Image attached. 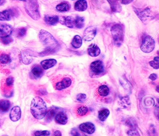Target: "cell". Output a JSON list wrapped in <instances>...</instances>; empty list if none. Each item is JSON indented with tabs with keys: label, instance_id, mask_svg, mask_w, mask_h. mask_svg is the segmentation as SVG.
I'll use <instances>...</instances> for the list:
<instances>
[{
	"label": "cell",
	"instance_id": "1",
	"mask_svg": "<svg viewBox=\"0 0 159 136\" xmlns=\"http://www.w3.org/2000/svg\"><path fill=\"white\" fill-rule=\"evenodd\" d=\"M31 112L34 117L36 119L40 120L46 115L47 107L45 102L39 97L33 98L30 105Z\"/></svg>",
	"mask_w": 159,
	"mask_h": 136
},
{
	"label": "cell",
	"instance_id": "2",
	"mask_svg": "<svg viewBox=\"0 0 159 136\" xmlns=\"http://www.w3.org/2000/svg\"><path fill=\"white\" fill-rule=\"evenodd\" d=\"M39 36L42 44L46 47V53L54 52L58 46V43L56 39L49 32L43 29L40 30Z\"/></svg>",
	"mask_w": 159,
	"mask_h": 136
},
{
	"label": "cell",
	"instance_id": "3",
	"mask_svg": "<svg viewBox=\"0 0 159 136\" xmlns=\"http://www.w3.org/2000/svg\"><path fill=\"white\" fill-rule=\"evenodd\" d=\"M24 5L26 13L33 20H39L40 18L39 6L37 0H25Z\"/></svg>",
	"mask_w": 159,
	"mask_h": 136
},
{
	"label": "cell",
	"instance_id": "4",
	"mask_svg": "<svg viewBox=\"0 0 159 136\" xmlns=\"http://www.w3.org/2000/svg\"><path fill=\"white\" fill-rule=\"evenodd\" d=\"M111 31L114 44L116 47H120L124 40V26L120 24H115L111 27Z\"/></svg>",
	"mask_w": 159,
	"mask_h": 136
},
{
	"label": "cell",
	"instance_id": "5",
	"mask_svg": "<svg viewBox=\"0 0 159 136\" xmlns=\"http://www.w3.org/2000/svg\"><path fill=\"white\" fill-rule=\"evenodd\" d=\"M61 22L70 28H76L81 29L84 25V19L83 17L79 16H68L64 17Z\"/></svg>",
	"mask_w": 159,
	"mask_h": 136
},
{
	"label": "cell",
	"instance_id": "6",
	"mask_svg": "<svg viewBox=\"0 0 159 136\" xmlns=\"http://www.w3.org/2000/svg\"><path fill=\"white\" fill-rule=\"evenodd\" d=\"M134 10L138 17L143 22H146L154 18L148 7L144 9L134 7Z\"/></svg>",
	"mask_w": 159,
	"mask_h": 136
},
{
	"label": "cell",
	"instance_id": "7",
	"mask_svg": "<svg viewBox=\"0 0 159 136\" xmlns=\"http://www.w3.org/2000/svg\"><path fill=\"white\" fill-rule=\"evenodd\" d=\"M19 14L17 8L11 7L0 12V20H10L13 18L18 16Z\"/></svg>",
	"mask_w": 159,
	"mask_h": 136
},
{
	"label": "cell",
	"instance_id": "8",
	"mask_svg": "<svg viewBox=\"0 0 159 136\" xmlns=\"http://www.w3.org/2000/svg\"><path fill=\"white\" fill-rule=\"evenodd\" d=\"M155 47V42L153 39L150 36H146L143 39L140 46L141 50L145 53L152 52Z\"/></svg>",
	"mask_w": 159,
	"mask_h": 136
},
{
	"label": "cell",
	"instance_id": "9",
	"mask_svg": "<svg viewBox=\"0 0 159 136\" xmlns=\"http://www.w3.org/2000/svg\"><path fill=\"white\" fill-rule=\"evenodd\" d=\"M91 74L94 76H98L102 74L104 71L103 62L100 60L92 62L90 66Z\"/></svg>",
	"mask_w": 159,
	"mask_h": 136
},
{
	"label": "cell",
	"instance_id": "10",
	"mask_svg": "<svg viewBox=\"0 0 159 136\" xmlns=\"http://www.w3.org/2000/svg\"><path fill=\"white\" fill-rule=\"evenodd\" d=\"M13 29L9 24L0 22V38L10 36Z\"/></svg>",
	"mask_w": 159,
	"mask_h": 136
},
{
	"label": "cell",
	"instance_id": "11",
	"mask_svg": "<svg viewBox=\"0 0 159 136\" xmlns=\"http://www.w3.org/2000/svg\"><path fill=\"white\" fill-rule=\"evenodd\" d=\"M43 74V70L38 64L34 66L30 73V77L32 79H37L41 78Z\"/></svg>",
	"mask_w": 159,
	"mask_h": 136
},
{
	"label": "cell",
	"instance_id": "12",
	"mask_svg": "<svg viewBox=\"0 0 159 136\" xmlns=\"http://www.w3.org/2000/svg\"><path fill=\"white\" fill-rule=\"evenodd\" d=\"M96 29L93 26L86 28L83 34V39L87 41H90L93 39L96 34Z\"/></svg>",
	"mask_w": 159,
	"mask_h": 136
},
{
	"label": "cell",
	"instance_id": "13",
	"mask_svg": "<svg viewBox=\"0 0 159 136\" xmlns=\"http://www.w3.org/2000/svg\"><path fill=\"white\" fill-rule=\"evenodd\" d=\"M80 130L89 134H92L95 131L94 125L90 122H86L80 124L79 126Z\"/></svg>",
	"mask_w": 159,
	"mask_h": 136
},
{
	"label": "cell",
	"instance_id": "14",
	"mask_svg": "<svg viewBox=\"0 0 159 136\" xmlns=\"http://www.w3.org/2000/svg\"><path fill=\"white\" fill-rule=\"evenodd\" d=\"M71 83V80L70 78L65 77L61 81L57 83L55 87L56 89L61 90L69 87Z\"/></svg>",
	"mask_w": 159,
	"mask_h": 136
},
{
	"label": "cell",
	"instance_id": "15",
	"mask_svg": "<svg viewBox=\"0 0 159 136\" xmlns=\"http://www.w3.org/2000/svg\"><path fill=\"white\" fill-rule=\"evenodd\" d=\"M21 116V110L19 107L16 106L11 109L10 114V118L12 121H16L19 120Z\"/></svg>",
	"mask_w": 159,
	"mask_h": 136
},
{
	"label": "cell",
	"instance_id": "16",
	"mask_svg": "<svg viewBox=\"0 0 159 136\" xmlns=\"http://www.w3.org/2000/svg\"><path fill=\"white\" fill-rule=\"evenodd\" d=\"M44 20L47 24L55 25L58 23L60 19L57 15L48 14L45 16Z\"/></svg>",
	"mask_w": 159,
	"mask_h": 136
},
{
	"label": "cell",
	"instance_id": "17",
	"mask_svg": "<svg viewBox=\"0 0 159 136\" xmlns=\"http://www.w3.org/2000/svg\"><path fill=\"white\" fill-rule=\"evenodd\" d=\"M110 6L111 11L119 13L122 10V7L117 0H107Z\"/></svg>",
	"mask_w": 159,
	"mask_h": 136
},
{
	"label": "cell",
	"instance_id": "18",
	"mask_svg": "<svg viewBox=\"0 0 159 136\" xmlns=\"http://www.w3.org/2000/svg\"><path fill=\"white\" fill-rule=\"evenodd\" d=\"M57 63V61L54 59H50L44 60L41 61L40 64L44 70L49 69L55 66Z\"/></svg>",
	"mask_w": 159,
	"mask_h": 136
},
{
	"label": "cell",
	"instance_id": "19",
	"mask_svg": "<svg viewBox=\"0 0 159 136\" xmlns=\"http://www.w3.org/2000/svg\"><path fill=\"white\" fill-rule=\"evenodd\" d=\"M55 120L57 123L63 125L66 124L68 121L67 116L66 114L62 112H59L56 114Z\"/></svg>",
	"mask_w": 159,
	"mask_h": 136
},
{
	"label": "cell",
	"instance_id": "20",
	"mask_svg": "<svg viewBox=\"0 0 159 136\" xmlns=\"http://www.w3.org/2000/svg\"><path fill=\"white\" fill-rule=\"evenodd\" d=\"M88 54L92 57H96L100 53L99 48L95 44H93L89 47L87 50Z\"/></svg>",
	"mask_w": 159,
	"mask_h": 136
},
{
	"label": "cell",
	"instance_id": "21",
	"mask_svg": "<svg viewBox=\"0 0 159 136\" xmlns=\"http://www.w3.org/2000/svg\"><path fill=\"white\" fill-rule=\"evenodd\" d=\"M87 3L86 0H79L76 2L74 5L75 9L77 11H83L87 9Z\"/></svg>",
	"mask_w": 159,
	"mask_h": 136
},
{
	"label": "cell",
	"instance_id": "22",
	"mask_svg": "<svg viewBox=\"0 0 159 136\" xmlns=\"http://www.w3.org/2000/svg\"><path fill=\"white\" fill-rule=\"evenodd\" d=\"M11 106L10 101L6 99L0 100V112L4 113L8 111Z\"/></svg>",
	"mask_w": 159,
	"mask_h": 136
},
{
	"label": "cell",
	"instance_id": "23",
	"mask_svg": "<svg viewBox=\"0 0 159 136\" xmlns=\"http://www.w3.org/2000/svg\"><path fill=\"white\" fill-rule=\"evenodd\" d=\"M71 6L67 2H63L58 4L56 8L60 12H66L69 11L70 9Z\"/></svg>",
	"mask_w": 159,
	"mask_h": 136
},
{
	"label": "cell",
	"instance_id": "24",
	"mask_svg": "<svg viewBox=\"0 0 159 136\" xmlns=\"http://www.w3.org/2000/svg\"><path fill=\"white\" fill-rule=\"evenodd\" d=\"M21 58L22 62L25 64L30 63L32 60L30 53L28 51H23L21 52Z\"/></svg>",
	"mask_w": 159,
	"mask_h": 136
},
{
	"label": "cell",
	"instance_id": "25",
	"mask_svg": "<svg viewBox=\"0 0 159 136\" xmlns=\"http://www.w3.org/2000/svg\"><path fill=\"white\" fill-rule=\"evenodd\" d=\"M110 114L109 110L107 108L102 109L98 112V118L101 121H105Z\"/></svg>",
	"mask_w": 159,
	"mask_h": 136
},
{
	"label": "cell",
	"instance_id": "26",
	"mask_svg": "<svg viewBox=\"0 0 159 136\" xmlns=\"http://www.w3.org/2000/svg\"><path fill=\"white\" fill-rule=\"evenodd\" d=\"M82 43V39L78 35L75 36L71 42L72 45L75 48H78L80 47Z\"/></svg>",
	"mask_w": 159,
	"mask_h": 136
},
{
	"label": "cell",
	"instance_id": "27",
	"mask_svg": "<svg viewBox=\"0 0 159 136\" xmlns=\"http://www.w3.org/2000/svg\"><path fill=\"white\" fill-rule=\"evenodd\" d=\"M58 109V108L54 107L50 109L48 111H47L45 115L46 119L48 120H51L53 118Z\"/></svg>",
	"mask_w": 159,
	"mask_h": 136
},
{
	"label": "cell",
	"instance_id": "28",
	"mask_svg": "<svg viewBox=\"0 0 159 136\" xmlns=\"http://www.w3.org/2000/svg\"><path fill=\"white\" fill-rule=\"evenodd\" d=\"M27 29L25 27H21L16 29L15 31V35L20 38L24 37L26 34Z\"/></svg>",
	"mask_w": 159,
	"mask_h": 136
},
{
	"label": "cell",
	"instance_id": "29",
	"mask_svg": "<svg viewBox=\"0 0 159 136\" xmlns=\"http://www.w3.org/2000/svg\"><path fill=\"white\" fill-rule=\"evenodd\" d=\"M98 92L101 96L105 97L107 96L109 92V90L107 86L102 85L99 86L98 88Z\"/></svg>",
	"mask_w": 159,
	"mask_h": 136
},
{
	"label": "cell",
	"instance_id": "30",
	"mask_svg": "<svg viewBox=\"0 0 159 136\" xmlns=\"http://www.w3.org/2000/svg\"><path fill=\"white\" fill-rule=\"evenodd\" d=\"M125 124L131 129H135L137 126L136 121L134 118L132 117H129L127 119L125 120Z\"/></svg>",
	"mask_w": 159,
	"mask_h": 136
},
{
	"label": "cell",
	"instance_id": "31",
	"mask_svg": "<svg viewBox=\"0 0 159 136\" xmlns=\"http://www.w3.org/2000/svg\"><path fill=\"white\" fill-rule=\"evenodd\" d=\"M10 61V56L7 54L2 53L0 54V63L2 64H6Z\"/></svg>",
	"mask_w": 159,
	"mask_h": 136
},
{
	"label": "cell",
	"instance_id": "32",
	"mask_svg": "<svg viewBox=\"0 0 159 136\" xmlns=\"http://www.w3.org/2000/svg\"><path fill=\"white\" fill-rule=\"evenodd\" d=\"M120 104L124 108H127L130 106V102L129 97H123L120 100Z\"/></svg>",
	"mask_w": 159,
	"mask_h": 136
},
{
	"label": "cell",
	"instance_id": "33",
	"mask_svg": "<svg viewBox=\"0 0 159 136\" xmlns=\"http://www.w3.org/2000/svg\"><path fill=\"white\" fill-rule=\"evenodd\" d=\"M88 111V109L87 107L82 106L78 108L77 113L79 116H83L87 114Z\"/></svg>",
	"mask_w": 159,
	"mask_h": 136
},
{
	"label": "cell",
	"instance_id": "34",
	"mask_svg": "<svg viewBox=\"0 0 159 136\" xmlns=\"http://www.w3.org/2000/svg\"><path fill=\"white\" fill-rule=\"evenodd\" d=\"M0 40L3 44L7 45L10 44L13 41V39L10 36L0 38Z\"/></svg>",
	"mask_w": 159,
	"mask_h": 136
},
{
	"label": "cell",
	"instance_id": "35",
	"mask_svg": "<svg viewBox=\"0 0 159 136\" xmlns=\"http://www.w3.org/2000/svg\"><path fill=\"white\" fill-rule=\"evenodd\" d=\"M34 134V136H49L50 133L47 130L37 131Z\"/></svg>",
	"mask_w": 159,
	"mask_h": 136
},
{
	"label": "cell",
	"instance_id": "36",
	"mask_svg": "<svg viewBox=\"0 0 159 136\" xmlns=\"http://www.w3.org/2000/svg\"><path fill=\"white\" fill-rule=\"evenodd\" d=\"M128 136H140L139 132L136 129H131L127 132Z\"/></svg>",
	"mask_w": 159,
	"mask_h": 136
},
{
	"label": "cell",
	"instance_id": "37",
	"mask_svg": "<svg viewBox=\"0 0 159 136\" xmlns=\"http://www.w3.org/2000/svg\"><path fill=\"white\" fill-rule=\"evenodd\" d=\"M149 64L150 66L154 69H158L159 68V61L154 60L152 61L149 62Z\"/></svg>",
	"mask_w": 159,
	"mask_h": 136
},
{
	"label": "cell",
	"instance_id": "38",
	"mask_svg": "<svg viewBox=\"0 0 159 136\" xmlns=\"http://www.w3.org/2000/svg\"><path fill=\"white\" fill-rule=\"evenodd\" d=\"M86 97L85 94L82 93H80L77 94L76 96V99L79 101L82 102L84 101Z\"/></svg>",
	"mask_w": 159,
	"mask_h": 136
},
{
	"label": "cell",
	"instance_id": "39",
	"mask_svg": "<svg viewBox=\"0 0 159 136\" xmlns=\"http://www.w3.org/2000/svg\"><path fill=\"white\" fill-rule=\"evenodd\" d=\"M70 134L72 136H80L77 130L75 128H73L70 131Z\"/></svg>",
	"mask_w": 159,
	"mask_h": 136
},
{
	"label": "cell",
	"instance_id": "40",
	"mask_svg": "<svg viewBox=\"0 0 159 136\" xmlns=\"http://www.w3.org/2000/svg\"><path fill=\"white\" fill-rule=\"evenodd\" d=\"M149 78L151 80L154 81L156 80L157 78V75L154 73L151 74L149 77Z\"/></svg>",
	"mask_w": 159,
	"mask_h": 136
},
{
	"label": "cell",
	"instance_id": "41",
	"mask_svg": "<svg viewBox=\"0 0 159 136\" xmlns=\"http://www.w3.org/2000/svg\"><path fill=\"white\" fill-rule=\"evenodd\" d=\"M120 2L123 4H127L131 2L133 0H120Z\"/></svg>",
	"mask_w": 159,
	"mask_h": 136
},
{
	"label": "cell",
	"instance_id": "42",
	"mask_svg": "<svg viewBox=\"0 0 159 136\" xmlns=\"http://www.w3.org/2000/svg\"><path fill=\"white\" fill-rule=\"evenodd\" d=\"M54 136H61V132L59 130H57L54 132Z\"/></svg>",
	"mask_w": 159,
	"mask_h": 136
},
{
	"label": "cell",
	"instance_id": "43",
	"mask_svg": "<svg viewBox=\"0 0 159 136\" xmlns=\"http://www.w3.org/2000/svg\"><path fill=\"white\" fill-rule=\"evenodd\" d=\"M6 2V1L3 0H0V6L4 4Z\"/></svg>",
	"mask_w": 159,
	"mask_h": 136
},
{
	"label": "cell",
	"instance_id": "44",
	"mask_svg": "<svg viewBox=\"0 0 159 136\" xmlns=\"http://www.w3.org/2000/svg\"><path fill=\"white\" fill-rule=\"evenodd\" d=\"M159 57H156L154 58L153 60L155 61H159Z\"/></svg>",
	"mask_w": 159,
	"mask_h": 136
},
{
	"label": "cell",
	"instance_id": "45",
	"mask_svg": "<svg viewBox=\"0 0 159 136\" xmlns=\"http://www.w3.org/2000/svg\"><path fill=\"white\" fill-rule=\"evenodd\" d=\"M3 121L2 120H0V127L2 126V125L3 124Z\"/></svg>",
	"mask_w": 159,
	"mask_h": 136
},
{
	"label": "cell",
	"instance_id": "46",
	"mask_svg": "<svg viewBox=\"0 0 159 136\" xmlns=\"http://www.w3.org/2000/svg\"><path fill=\"white\" fill-rule=\"evenodd\" d=\"M157 91L158 92H159V87H158V85L157 86Z\"/></svg>",
	"mask_w": 159,
	"mask_h": 136
},
{
	"label": "cell",
	"instance_id": "47",
	"mask_svg": "<svg viewBox=\"0 0 159 136\" xmlns=\"http://www.w3.org/2000/svg\"><path fill=\"white\" fill-rule=\"evenodd\" d=\"M2 136H8L7 135H3Z\"/></svg>",
	"mask_w": 159,
	"mask_h": 136
}]
</instances>
